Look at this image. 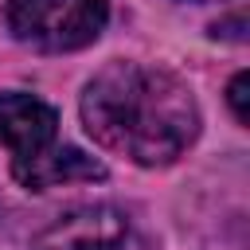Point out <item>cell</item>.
<instances>
[{
  "mask_svg": "<svg viewBox=\"0 0 250 250\" xmlns=\"http://www.w3.org/2000/svg\"><path fill=\"white\" fill-rule=\"evenodd\" d=\"M12 180L27 191H47L78 180H105V164L74 145H47L31 156L12 160Z\"/></svg>",
  "mask_w": 250,
  "mask_h": 250,
  "instance_id": "4",
  "label": "cell"
},
{
  "mask_svg": "<svg viewBox=\"0 0 250 250\" xmlns=\"http://www.w3.org/2000/svg\"><path fill=\"white\" fill-rule=\"evenodd\" d=\"M31 250H145L125 211L105 203H86L59 215L47 230L35 234Z\"/></svg>",
  "mask_w": 250,
  "mask_h": 250,
  "instance_id": "3",
  "label": "cell"
},
{
  "mask_svg": "<svg viewBox=\"0 0 250 250\" xmlns=\"http://www.w3.org/2000/svg\"><path fill=\"white\" fill-rule=\"evenodd\" d=\"M55 133H59V113L47 102L16 90L0 94V145L12 148V160L55 145Z\"/></svg>",
  "mask_w": 250,
  "mask_h": 250,
  "instance_id": "5",
  "label": "cell"
},
{
  "mask_svg": "<svg viewBox=\"0 0 250 250\" xmlns=\"http://www.w3.org/2000/svg\"><path fill=\"white\" fill-rule=\"evenodd\" d=\"M246 86H250V74H246V70H238V74L230 78V86H227V102H230V113H234L238 125L250 121V109H246Z\"/></svg>",
  "mask_w": 250,
  "mask_h": 250,
  "instance_id": "6",
  "label": "cell"
},
{
  "mask_svg": "<svg viewBox=\"0 0 250 250\" xmlns=\"http://www.w3.org/2000/svg\"><path fill=\"white\" fill-rule=\"evenodd\" d=\"M105 20H109L105 0H8L4 4V23L12 39L43 55L90 47L105 31Z\"/></svg>",
  "mask_w": 250,
  "mask_h": 250,
  "instance_id": "2",
  "label": "cell"
},
{
  "mask_svg": "<svg viewBox=\"0 0 250 250\" xmlns=\"http://www.w3.org/2000/svg\"><path fill=\"white\" fill-rule=\"evenodd\" d=\"M211 35H215V39H246V20H242V12L230 16V20H223V23H215Z\"/></svg>",
  "mask_w": 250,
  "mask_h": 250,
  "instance_id": "7",
  "label": "cell"
},
{
  "mask_svg": "<svg viewBox=\"0 0 250 250\" xmlns=\"http://www.w3.org/2000/svg\"><path fill=\"white\" fill-rule=\"evenodd\" d=\"M86 133L117 156H129L141 168L172 164L199 137V105L191 86L145 62H109L102 66L78 102Z\"/></svg>",
  "mask_w": 250,
  "mask_h": 250,
  "instance_id": "1",
  "label": "cell"
}]
</instances>
